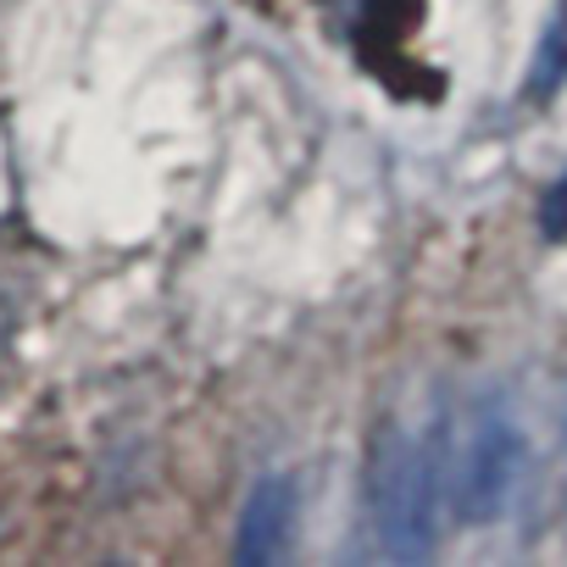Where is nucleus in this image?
I'll list each match as a JSON object with an SVG mask.
<instances>
[{"label": "nucleus", "mask_w": 567, "mask_h": 567, "mask_svg": "<svg viewBox=\"0 0 567 567\" xmlns=\"http://www.w3.org/2000/svg\"><path fill=\"white\" fill-rule=\"evenodd\" d=\"M523 429L512 417V406L489 401L473 412V429L462 440V462H456V512L467 523H495L506 517L517 478H523Z\"/></svg>", "instance_id": "2"}, {"label": "nucleus", "mask_w": 567, "mask_h": 567, "mask_svg": "<svg viewBox=\"0 0 567 567\" xmlns=\"http://www.w3.org/2000/svg\"><path fill=\"white\" fill-rule=\"evenodd\" d=\"M539 234L545 239H567V173L545 189V200H539Z\"/></svg>", "instance_id": "5"}, {"label": "nucleus", "mask_w": 567, "mask_h": 567, "mask_svg": "<svg viewBox=\"0 0 567 567\" xmlns=\"http://www.w3.org/2000/svg\"><path fill=\"white\" fill-rule=\"evenodd\" d=\"M290 534H296V484L290 478H261L250 489L245 512H239V545H234V556L245 567H256V561L267 567V561L284 556Z\"/></svg>", "instance_id": "3"}, {"label": "nucleus", "mask_w": 567, "mask_h": 567, "mask_svg": "<svg viewBox=\"0 0 567 567\" xmlns=\"http://www.w3.org/2000/svg\"><path fill=\"white\" fill-rule=\"evenodd\" d=\"M539 56H545V62H539V68H534V79H528V90H534V95H545V90H556V84H561V73H567V34H550Z\"/></svg>", "instance_id": "4"}, {"label": "nucleus", "mask_w": 567, "mask_h": 567, "mask_svg": "<svg viewBox=\"0 0 567 567\" xmlns=\"http://www.w3.org/2000/svg\"><path fill=\"white\" fill-rule=\"evenodd\" d=\"M368 528L390 561H423L434 550V451L406 423H384L373 440Z\"/></svg>", "instance_id": "1"}]
</instances>
